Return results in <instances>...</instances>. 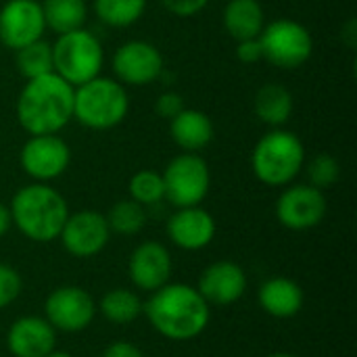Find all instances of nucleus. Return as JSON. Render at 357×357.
<instances>
[{"mask_svg":"<svg viewBox=\"0 0 357 357\" xmlns=\"http://www.w3.org/2000/svg\"><path fill=\"white\" fill-rule=\"evenodd\" d=\"M165 10H169L176 17H195L199 15L209 0H159Z\"/></svg>","mask_w":357,"mask_h":357,"instance_id":"nucleus-31","label":"nucleus"},{"mask_svg":"<svg viewBox=\"0 0 357 357\" xmlns=\"http://www.w3.org/2000/svg\"><path fill=\"white\" fill-rule=\"evenodd\" d=\"M182 109H184V100H182V96L176 94V92H163V94L157 98V102H155L157 115H161V117L167 119V121L174 119Z\"/></svg>","mask_w":357,"mask_h":357,"instance_id":"nucleus-32","label":"nucleus"},{"mask_svg":"<svg viewBox=\"0 0 357 357\" xmlns=\"http://www.w3.org/2000/svg\"><path fill=\"white\" fill-rule=\"evenodd\" d=\"M46 357H73L71 354H67V351H59V349H54V351H50Z\"/></svg>","mask_w":357,"mask_h":357,"instance_id":"nucleus-37","label":"nucleus"},{"mask_svg":"<svg viewBox=\"0 0 357 357\" xmlns=\"http://www.w3.org/2000/svg\"><path fill=\"white\" fill-rule=\"evenodd\" d=\"M224 27L236 40L259 38L264 29V8L257 0H228L224 6Z\"/></svg>","mask_w":357,"mask_h":357,"instance_id":"nucleus-21","label":"nucleus"},{"mask_svg":"<svg viewBox=\"0 0 357 357\" xmlns=\"http://www.w3.org/2000/svg\"><path fill=\"white\" fill-rule=\"evenodd\" d=\"M174 261L165 245L157 241L140 243L128 261V274L132 284L142 293H155L172 278Z\"/></svg>","mask_w":357,"mask_h":357,"instance_id":"nucleus-15","label":"nucleus"},{"mask_svg":"<svg viewBox=\"0 0 357 357\" xmlns=\"http://www.w3.org/2000/svg\"><path fill=\"white\" fill-rule=\"evenodd\" d=\"M102 357H144V354L130 341H115L105 349Z\"/></svg>","mask_w":357,"mask_h":357,"instance_id":"nucleus-34","label":"nucleus"},{"mask_svg":"<svg viewBox=\"0 0 357 357\" xmlns=\"http://www.w3.org/2000/svg\"><path fill=\"white\" fill-rule=\"evenodd\" d=\"M305 165V149L301 140L289 132L274 128L253 149L251 167L255 178L266 186H289Z\"/></svg>","mask_w":357,"mask_h":357,"instance_id":"nucleus-4","label":"nucleus"},{"mask_svg":"<svg viewBox=\"0 0 357 357\" xmlns=\"http://www.w3.org/2000/svg\"><path fill=\"white\" fill-rule=\"evenodd\" d=\"M130 109L123 84L96 75L73 88V117L90 130H111L119 126Z\"/></svg>","mask_w":357,"mask_h":357,"instance_id":"nucleus-5","label":"nucleus"},{"mask_svg":"<svg viewBox=\"0 0 357 357\" xmlns=\"http://www.w3.org/2000/svg\"><path fill=\"white\" fill-rule=\"evenodd\" d=\"M130 199L140 203L142 207L157 205L165 199V186L163 176L155 169H140L130 180Z\"/></svg>","mask_w":357,"mask_h":357,"instance_id":"nucleus-28","label":"nucleus"},{"mask_svg":"<svg viewBox=\"0 0 357 357\" xmlns=\"http://www.w3.org/2000/svg\"><path fill=\"white\" fill-rule=\"evenodd\" d=\"M324 215H326L324 190H318L312 184H295V186L289 184L276 201L278 222L295 232L316 228L324 220Z\"/></svg>","mask_w":357,"mask_h":357,"instance_id":"nucleus-12","label":"nucleus"},{"mask_svg":"<svg viewBox=\"0 0 357 357\" xmlns=\"http://www.w3.org/2000/svg\"><path fill=\"white\" fill-rule=\"evenodd\" d=\"M264 59L280 69H297L310 61L314 40L305 25L293 19H276L259 33Z\"/></svg>","mask_w":357,"mask_h":357,"instance_id":"nucleus-7","label":"nucleus"},{"mask_svg":"<svg viewBox=\"0 0 357 357\" xmlns=\"http://www.w3.org/2000/svg\"><path fill=\"white\" fill-rule=\"evenodd\" d=\"M73 119V86L54 71L27 79L17 98V121L29 136L59 134Z\"/></svg>","mask_w":357,"mask_h":357,"instance_id":"nucleus-2","label":"nucleus"},{"mask_svg":"<svg viewBox=\"0 0 357 357\" xmlns=\"http://www.w3.org/2000/svg\"><path fill=\"white\" fill-rule=\"evenodd\" d=\"M293 113V94L287 86L282 84H264L257 94H255V115L272 126V128H280L289 121Z\"/></svg>","mask_w":357,"mask_h":357,"instance_id":"nucleus-22","label":"nucleus"},{"mask_svg":"<svg viewBox=\"0 0 357 357\" xmlns=\"http://www.w3.org/2000/svg\"><path fill=\"white\" fill-rule=\"evenodd\" d=\"M17 52V69L25 79L52 73V46L44 40L31 42Z\"/></svg>","mask_w":357,"mask_h":357,"instance_id":"nucleus-27","label":"nucleus"},{"mask_svg":"<svg viewBox=\"0 0 357 357\" xmlns=\"http://www.w3.org/2000/svg\"><path fill=\"white\" fill-rule=\"evenodd\" d=\"M23 172L36 182H50L63 176L71 163V151L67 142L56 134L29 136L19 155Z\"/></svg>","mask_w":357,"mask_h":357,"instance_id":"nucleus-10","label":"nucleus"},{"mask_svg":"<svg viewBox=\"0 0 357 357\" xmlns=\"http://www.w3.org/2000/svg\"><path fill=\"white\" fill-rule=\"evenodd\" d=\"M161 176L165 186V199L178 209L201 205L211 186L207 161L197 153H182L174 157Z\"/></svg>","mask_w":357,"mask_h":357,"instance_id":"nucleus-8","label":"nucleus"},{"mask_svg":"<svg viewBox=\"0 0 357 357\" xmlns=\"http://www.w3.org/2000/svg\"><path fill=\"white\" fill-rule=\"evenodd\" d=\"M236 59L241 63H257L264 59V50H261V42L259 38H249V40H241L236 42Z\"/></svg>","mask_w":357,"mask_h":357,"instance_id":"nucleus-33","label":"nucleus"},{"mask_svg":"<svg viewBox=\"0 0 357 357\" xmlns=\"http://www.w3.org/2000/svg\"><path fill=\"white\" fill-rule=\"evenodd\" d=\"M142 314L169 341H192L205 333L211 320V305L201 297L197 287L184 282H167L151 293Z\"/></svg>","mask_w":357,"mask_h":357,"instance_id":"nucleus-1","label":"nucleus"},{"mask_svg":"<svg viewBox=\"0 0 357 357\" xmlns=\"http://www.w3.org/2000/svg\"><path fill=\"white\" fill-rule=\"evenodd\" d=\"M111 65L119 84L149 86L161 75L163 56L155 44L144 40H130L115 50Z\"/></svg>","mask_w":357,"mask_h":357,"instance_id":"nucleus-13","label":"nucleus"},{"mask_svg":"<svg viewBox=\"0 0 357 357\" xmlns=\"http://www.w3.org/2000/svg\"><path fill=\"white\" fill-rule=\"evenodd\" d=\"M266 357H297V356H293V354H284V351H278V354H270V356H266Z\"/></svg>","mask_w":357,"mask_h":357,"instance_id":"nucleus-38","label":"nucleus"},{"mask_svg":"<svg viewBox=\"0 0 357 357\" xmlns=\"http://www.w3.org/2000/svg\"><path fill=\"white\" fill-rule=\"evenodd\" d=\"M40 6L46 27H50L59 36L82 29L88 17L86 0H42Z\"/></svg>","mask_w":357,"mask_h":357,"instance_id":"nucleus-24","label":"nucleus"},{"mask_svg":"<svg viewBox=\"0 0 357 357\" xmlns=\"http://www.w3.org/2000/svg\"><path fill=\"white\" fill-rule=\"evenodd\" d=\"M257 301L268 316L278 320H289L303 310L305 295L295 280L284 276H274L259 287Z\"/></svg>","mask_w":357,"mask_h":357,"instance_id":"nucleus-19","label":"nucleus"},{"mask_svg":"<svg viewBox=\"0 0 357 357\" xmlns=\"http://www.w3.org/2000/svg\"><path fill=\"white\" fill-rule=\"evenodd\" d=\"M146 8V0H94L96 17L109 27L134 25Z\"/></svg>","mask_w":357,"mask_h":357,"instance_id":"nucleus-25","label":"nucleus"},{"mask_svg":"<svg viewBox=\"0 0 357 357\" xmlns=\"http://www.w3.org/2000/svg\"><path fill=\"white\" fill-rule=\"evenodd\" d=\"M105 218L109 230L121 236H134L146 226V209L132 199L117 201Z\"/></svg>","mask_w":357,"mask_h":357,"instance_id":"nucleus-26","label":"nucleus"},{"mask_svg":"<svg viewBox=\"0 0 357 357\" xmlns=\"http://www.w3.org/2000/svg\"><path fill=\"white\" fill-rule=\"evenodd\" d=\"M102 61L100 40L84 27L61 33L52 44V71L73 88L100 75Z\"/></svg>","mask_w":357,"mask_h":357,"instance_id":"nucleus-6","label":"nucleus"},{"mask_svg":"<svg viewBox=\"0 0 357 357\" xmlns=\"http://www.w3.org/2000/svg\"><path fill=\"white\" fill-rule=\"evenodd\" d=\"M197 291L209 305H232L247 291V274L236 261L220 259L201 272Z\"/></svg>","mask_w":357,"mask_h":357,"instance_id":"nucleus-16","label":"nucleus"},{"mask_svg":"<svg viewBox=\"0 0 357 357\" xmlns=\"http://www.w3.org/2000/svg\"><path fill=\"white\" fill-rule=\"evenodd\" d=\"M307 178L310 184L318 190H326L331 186H335L341 178V165L339 161L328 155V153H320L316 155L310 163H307Z\"/></svg>","mask_w":357,"mask_h":357,"instance_id":"nucleus-29","label":"nucleus"},{"mask_svg":"<svg viewBox=\"0 0 357 357\" xmlns=\"http://www.w3.org/2000/svg\"><path fill=\"white\" fill-rule=\"evenodd\" d=\"M8 209L13 226L33 243L56 241L69 215V207L63 195L46 182L19 188Z\"/></svg>","mask_w":357,"mask_h":357,"instance_id":"nucleus-3","label":"nucleus"},{"mask_svg":"<svg viewBox=\"0 0 357 357\" xmlns=\"http://www.w3.org/2000/svg\"><path fill=\"white\" fill-rule=\"evenodd\" d=\"M6 347L13 357H46L56 347V331L46 318L23 316L10 324Z\"/></svg>","mask_w":357,"mask_h":357,"instance_id":"nucleus-18","label":"nucleus"},{"mask_svg":"<svg viewBox=\"0 0 357 357\" xmlns=\"http://www.w3.org/2000/svg\"><path fill=\"white\" fill-rule=\"evenodd\" d=\"M167 236L182 251H201L215 238V220L201 205L182 207L167 220Z\"/></svg>","mask_w":357,"mask_h":357,"instance_id":"nucleus-17","label":"nucleus"},{"mask_svg":"<svg viewBox=\"0 0 357 357\" xmlns=\"http://www.w3.org/2000/svg\"><path fill=\"white\" fill-rule=\"evenodd\" d=\"M44 29L40 0H8L0 8V42L10 50L42 40Z\"/></svg>","mask_w":357,"mask_h":357,"instance_id":"nucleus-14","label":"nucleus"},{"mask_svg":"<svg viewBox=\"0 0 357 357\" xmlns=\"http://www.w3.org/2000/svg\"><path fill=\"white\" fill-rule=\"evenodd\" d=\"M144 310L142 299L138 297L136 291L130 289H113L109 293H105L100 297V301L96 303V312L111 324L117 326H126L132 324L140 318Z\"/></svg>","mask_w":357,"mask_h":357,"instance_id":"nucleus-23","label":"nucleus"},{"mask_svg":"<svg viewBox=\"0 0 357 357\" xmlns=\"http://www.w3.org/2000/svg\"><path fill=\"white\" fill-rule=\"evenodd\" d=\"M356 31H357L356 19H351V21L347 23V27H345V33H343V38H345V42H347L349 46H356V42H357Z\"/></svg>","mask_w":357,"mask_h":357,"instance_id":"nucleus-36","label":"nucleus"},{"mask_svg":"<svg viewBox=\"0 0 357 357\" xmlns=\"http://www.w3.org/2000/svg\"><path fill=\"white\" fill-rule=\"evenodd\" d=\"M169 134L184 153H197L213 140V121L207 113L184 107L169 119Z\"/></svg>","mask_w":357,"mask_h":357,"instance_id":"nucleus-20","label":"nucleus"},{"mask_svg":"<svg viewBox=\"0 0 357 357\" xmlns=\"http://www.w3.org/2000/svg\"><path fill=\"white\" fill-rule=\"evenodd\" d=\"M65 251L77 259H88L98 255L111 238L107 218L94 209H82L69 213L65 226L59 234Z\"/></svg>","mask_w":357,"mask_h":357,"instance_id":"nucleus-11","label":"nucleus"},{"mask_svg":"<svg viewBox=\"0 0 357 357\" xmlns=\"http://www.w3.org/2000/svg\"><path fill=\"white\" fill-rule=\"evenodd\" d=\"M10 226H13V220H10V209H8V205H4V203H0V238L10 230Z\"/></svg>","mask_w":357,"mask_h":357,"instance_id":"nucleus-35","label":"nucleus"},{"mask_svg":"<svg viewBox=\"0 0 357 357\" xmlns=\"http://www.w3.org/2000/svg\"><path fill=\"white\" fill-rule=\"evenodd\" d=\"M96 301L82 287H59L44 301V318L56 333H82L96 318Z\"/></svg>","mask_w":357,"mask_h":357,"instance_id":"nucleus-9","label":"nucleus"},{"mask_svg":"<svg viewBox=\"0 0 357 357\" xmlns=\"http://www.w3.org/2000/svg\"><path fill=\"white\" fill-rule=\"evenodd\" d=\"M21 291H23L21 274L8 264H0V310L13 305L19 299Z\"/></svg>","mask_w":357,"mask_h":357,"instance_id":"nucleus-30","label":"nucleus"}]
</instances>
